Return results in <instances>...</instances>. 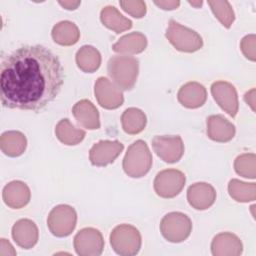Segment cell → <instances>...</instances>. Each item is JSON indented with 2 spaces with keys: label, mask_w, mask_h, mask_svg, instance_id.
Wrapping results in <instances>:
<instances>
[{
  "label": "cell",
  "mask_w": 256,
  "mask_h": 256,
  "mask_svg": "<svg viewBox=\"0 0 256 256\" xmlns=\"http://www.w3.org/2000/svg\"><path fill=\"white\" fill-rule=\"evenodd\" d=\"M51 36L54 42L61 46H72L78 42L80 31L75 23L64 20L53 26Z\"/></svg>",
  "instance_id": "23"
},
{
  "label": "cell",
  "mask_w": 256,
  "mask_h": 256,
  "mask_svg": "<svg viewBox=\"0 0 256 256\" xmlns=\"http://www.w3.org/2000/svg\"><path fill=\"white\" fill-rule=\"evenodd\" d=\"M177 99L179 103L186 108H199L207 100V91L206 88L198 82H187L179 89Z\"/></svg>",
  "instance_id": "18"
},
{
  "label": "cell",
  "mask_w": 256,
  "mask_h": 256,
  "mask_svg": "<svg viewBox=\"0 0 256 256\" xmlns=\"http://www.w3.org/2000/svg\"><path fill=\"white\" fill-rule=\"evenodd\" d=\"M245 102L251 107L253 111H255V88H252L244 95Z\"/></svg>",
  "instance_id": "35"
},
{
  "label": "cell",
  "mask_w": 256,
  "mask_h": 256,
  "mask_svg": "<svg viewBox=\"0 0 256 256\" xmlns=\"http://www.w3.org/2000/svg\"><path fill=\"white\" fill-rule=\"evenodd\" d=\"M110 244L118 255L133 256L141 248V234L133 225L120 224L110 233Z\"/></svg>",
  "instance_id": "4"
},
{
  "label": "cell",
  "mask_w": 256,
  "mask_h": 256,
  "mask_svg": "<svg viewBox=\"0 0 256 256\" xmlns=\"http://www.w3.org/2000/svg\"><path fill=\"white\" fill-rule=\"evenodd\" d=\"M147 123L145 113L135 107L127 108L121 115V124L125 133L135 135L142 132Z\"/></svg>",
  "instance_id": "25"
},
{
  "label": "cell",
  "mask_w": 256,
  "mask_h": 256,
  "mask_svg": "<svg viewBox=\"0 0 256 256\" xmlns=\"http://www.w3.org/2000/svg\"><path fill=\"white\" fill-rule=\"evenodd\" d=\"M165 36L173 47L181 52L192 53L203 46L202 37L195 30L183 26L172 19L168 23Z\"/></svg>",
  "instance_id": "5"
},
{
  "label": "cell",
  "mask_w": 256,
  "mask_h": 256,
  "mask_svg": "<svg viewBox=\"0 0 256 256\" xmlns=\"http://www.w3.org/2000/svg\"><path fill=\"white\" fill-rule=\"evenodd\" d=\"M72 114L83 128L96 130L100 128V117L96 106L88 99H82L74 104Z\"/></svg>",
  "instance_id": "19"
},
{
  "label": "cell",
  "mask_w": 256,
  "mask_h": 256,
  "mask_svg": "<svg viewBox=\"0 0 256 256\" xmlns=\"http://www.w3.org/2000/svg\"><path fill=\"white\" fill-rule=\"evenodd\" d=\"M75 60L80 70L85 73H93L100 67L101 54L95 47L84 45L77 51Z\"/></svg>",
  "instance_id": "26"
},
{
  "label": "cell",
  "mask_w": 256,
  "mask_h": 256,
  "mask_svg": "<svg viewBox=\"0 0 256 256\" xmlns=\"http://www.w3.org/2000/svg\"><path fill=\"white\" fill-rule=\"evenodd\" d=\"M63 85L59 58L42 45H25L6 55L0 65L1 103L10 109L39 111Z\"/></svg>",
  "instance_id": "1"
},
{
  "label": "cell",
  "mask_w": 256,
  "mask_h": 256,
  "mask_svg": "<svg viewBox=\"0 0 256 256\" xmlns=\"http://www.w3.org/2000/svg\"><path fill=\"white\" fill-rule=\"evenodd\" d=\"M7 255L15 256L16 251L7 239L1 238L0 239V256H7Z\"/></svg>",
  "instance_id": "33"
},
{
  "label": "cell",
  "mask_w": 256,
  "mask_h": 256,
  "mask_svg": "<svg viewBox=\"0 0 256 256\" xmlns=\"http://www.w3.org/2000/svg\"><path fill=\"white\" fill-rule=\"evenodd\" d=\"M235 172L244 177L254 179L256 177V156L254 153H244L236 157L234 161Z\"/></svg>",
  "instance_id": "30"
},
{
  "label": "cell",
  "mask_w": 256,
  "mask_h": 256,
  "mask_svg": "<svg viewBox=\"0 0 256 256\" xmlns=\"http://www.w3.org/2000/svg\"><path fill=\"white\" fill-rule=\"evenodd\" d=\"M152 148L156 155L166 163H175L184 154V144L179 135L154 136L152 139Z\"/></svg>",
  "instance_id": "10"
},
{
  "label": "cell",
  "mask_w": 256,
  "mask_h": 256,
  "mask_svg": "<svg viewBox=\"0 0 256 256\" xmlns=\"http://www.w3.org/2000/svg\"><path fill=\"white\" fill-rule=\"evenodd\" d=\"M185 174L177 169H164L155 176L153 187L156 194L162 198H174L185 186Z\"/></svg>",
  "instance_id": "8"
},
{
  "label": "cell",
  "mask_w": 256,
  "mask_h": 256,
  "mask_svg": "<svg viewBox=\"0 0 256 256\" xmlns=\"http://www.w3.org/2000/svg\"><path fill=\"white\" fill-rule=\"evenodd\" d=\"M58 3L65 9L67 10H75L78 8V6L80 5V1H71V0H68V1H58Z\"/></svg>",
  "instance_id": "36"
},
{
  "label": "cell",
  "mask_w": 256,
  "mask_h": 256,
  "mask_svg": "<svg viewBox=\"0 0 256 256\" xmlns=\"http://www.w3.org/2000/svg\"><path fill=\"white\" fill-rule=\"evenodd\" d=\"M211 94L216 103L231 117H235L238 108V95L236 88L227 81H216L211 85Z\"/></svg>",
  "instance_id": "13"
},
{
  "label": "cell",
  "mask_w": 256,
  "mask_h": 256,
  "mask_svg": "<svg viewBox=\"0 0 256 256\" xmlns=\"http://www.w3.org/2000/svg\"><path fill=\"white\" fill-rule=\"evenodd\" d=\"M77 213L67 204H60L52 208L48 214L47 226L49 231L56 237L69 236L76 227Z\"/></svg>",
  "instance_id": "7"
},
{
  "label": "cell",
  "mask_w": 256,
  "mask_h": 256,
  "mask_svg": "<svg viewBox=\"0 0 256 256\" xmlns=\"http://www.w3.org/2000/svg\"><path fill=\"white\" fill-rule=\"evenodd\" d=\"M2 198L8 207L20 209L29 203L31 192L26 183L20 180H13L4 186Z\"/></svg>",
  "instance_id": "16"
},
{
  "label": "cell",
  "mask_w": 256,
  "mask_h": 256,
  "mask_svg": "<svg viewBox=\"0 0 256 256\" xmlns=\"http://www.w3.org/2000/svg\"><path fill=\"white\" fill-rule=\"evenodd\" d=\"M189 4H191V5H193V6H195V7H200L201 5H202V1H197V2H191V1H189Z\"/></svg>",
  "instance_id": "37"
},
{
  "label": "cell",
  "mask_w": 256,
  "mask_h": 256,
  "mask_svg": "<svg viewBox=\"0 0 256 256\" xmlns=\"http://www.w3.org/2000/svg\"><path fill=\"white\" fill-rule=\"evenodd\" d=\"M107 72L121 90H131L138 77L139 61L129 55L112 56L107 64Z\"/></svg>",
  "instance_id": "2"
},
{
  "label": "cell",
  "mask_w": 256,
  "mask_h": 256,
  "mask_svg": "<svg viewBox=\"0 0 256 256\" xmlns=\"http://www.w3.org/2000/svg\"><path fill=\"white\" fill-rule=\"evenodd\" d=\"M229 195L237 202L247 203L256 199V184L231 179L228 184Z\"/></svg>",
  "instance_id": "28"
},
{
  "label": "cell",
  "mask_w": 256,
  "mask_h": 256,
  "mask_svg": "<svg viewBox=\"0 0 256 256\" xmlns=\"http://www.w3.org/2000/svg\"><path fill=\"white\" fill-rule=\"evenodd\" d=\"M55 135L58 140L65 145H77L85 137L86 132L83 129L76 128L67 118L61 119L55 127Z\"/></svg>",
  "instance_id": "27"
},
{
  "label": "cell",
  "mask_w": 256,
  "mask_h": 256,
  "mask_svg": "<svg viewBox=\"0 0 256 256\" xmlns=\"http://www.w3.org/2000/svg\"><path fill=\"white\" fill-rule=\"evenodd\" d=\"M102 24L115 33L124 32L132 27V21L123 16L116 7L105 6L100 12Z\"/></svg>",
  "instance_id": "24"
},
{
  "label": "cell",
  "mask_w": 256,
  "mask_h": 256,
  "mask_svg": "<svg viewBox=\"0 0 256 256\" xmlns=\"http://www.w3.org/2000/svg\"><path fill=\"white\" fill-rule=\"evenodd\" d=\"M192 231L190 218L182 212H170L160 222V232L169 242L180 243L186 240Z\"/></svg>",
  "instance_id": "6"
},
{
  "label": "cell",
  "mask_w": 256,
  "mask_h": 256,
  "mask_svg": "<svg viewBox=\"0 0 256 256\" xmlns=\"http://www.w3.org/2000/svg\"><path fill=\"white\" fill-rule=\"evenodd\" d=\"M242 251L243 244L241 240L230 232L217 234L211 242V252L214 256H239Z\"/></svg>",
  "instance_id": "17"
},
{
  "label": "cell",
  "mask_w": 256,
  "mask_h": 256,
  "mask_svg": "<svg viewBox=\"0 0 256 256\" xmlns=\"http://www.w3.org/2000/svg\"><path fill=\"white\" fill-rule=\"evenodd\" d=\"M122 167L124 172L132 178H141L150 171L152 154L145 141L136 140L128 147Z\"/></svg>",
  "instance_id": "3"
},
{
  "label": "cell",
  "mask_w": 256,
  "mask_h": 256,
  "mask_svg": "<svg viewBox=\"0 0 256 256\" xmlns=\"http://www.w3.org/2000/svg\"><path fill=\"white\" fill-rule=\"evenodd\" d=\"M75 252L80 256H99L104 249L102 233L93 227L81 229L74 237Z\"/></svg>",
  "instance_id": "9"
},
{
  "label": "cell",
  "mask_w": 256,
  "mask_h": 256,
  "mask_svg": "<svg viewBox=\"0 0 256 256\" xmlns=\"http://www.w3.org/2000/svg\"><path fill=\"white\" fill-rule=\"evenodd\" d=\"M208 5L210 6L213 14L219 20V22L225 28H230L235 20V14L231 4L226 0H209Z\"/></svg>",
  "instance_id": "29"
},
{
  "label": "cell",
  "mask_w": 256,
  "mask_h": 256,
  "mask_svg": "<svg viewBox=\"0 0 256 256\" xmlns=\"http://www.w3.org/2000/svg\"><path fill=\"white\" fill-rule=\"evenodd\" d=\"M121 8L131 15L134 18H142L145 16L147 8H146V3L142 0H127V1H120L119 2Z\"/></svg>",
  "instance_id": "31"
},
{
  "label": "cell",
  "mask_w": 256,
  "mask_h": 256,
  "mask_svg": "<svg viewBox=\"0 0 256 256\" xmlns=\"http://www.w3.org/2000/svg\"><path fill=\"white\" fill-rule=\"evenodd\" d=\"M27 146V139L20 131H6L0 137L1 151L9 157L21 156Z\"/></svg>",
  "instance_id": "22"
},
{
  "label": "cell",
  "mask_w": 256,
  "mask_h": 256,
  "mask_svg": "<svg viewBox=\"0 0 256 256\" xmlns=\"http://www.w3.org/2000/svg\"><path fill=\"white\" fill-rule=\"evenodd\" d=\"M187 200L194 209L206 210L214 204L216 191L212 185L206 182H197L188 187Z\"/></svg>",
  "instance_id": "14"
},
{
  "label": "cell",
  "mask_w": 256,
  "mask_h": 256,
  "mask_svg": "<svg viewBox=\"0 0 256 256\" xmlns=\"http://www.w3.org/2000/svg\"><path fill=\"white\" fill-rule=\"evenodd\" d=\"M255 47H256V37L254 34H249L242 38L240 42V49L243 55L251 61H255L256 59Z\"/></svg>",
  "instance_id": "32"
},
{
  "label": "cell",
  "mask_w": 256,
  "mask_h": 256,
  "mask_svg": "<svg viewBox=\"0 0 256 256\" xmlns=\"http://www.w3.org/2000/svg\"><path fill=\"white\" fill-rule=\"evenodd\" d=\"M123 149L124 145L118 140H100L91 147L89 160L92 165L103 167L113 163Z\"/></svg>",
  "instance_id": "12"
},
{
  "label": "cell",
  "mask_w": 256,
  "mask_h": 256,
  "mask_svg": "<svg viewBox=\"0 0 256 256\" xmlns=\"http://www.w3.org/2000/svg\"><path fill=\"white\" fill-rule=\"evenodd\" d=\"M94 94L99 105L105 109H117L124 102L122 90L106 77H99L96 80Z\"/></svg>",
  "instance_id": "11"
},
{
  "label": "cell",
  "mask_w": 256,
  "mask_h": 256,
  "mask_svg": "<svg viewBox=\"0 0 256 256\" xmlns=\"http://www.w3.org/2000/svg\"><path fill=\"white\" fill-rule=\"evenodd\" d=\"M207 136L216 142H229L235 136V126L222 115H210L206 121Z\"/></svg>",
  "instance_id": "20"
},
{
  "label": "cell",
  "mask_w": 256,
  "mask_h": 256,
  "mask_svg": "<svg viewBox=\"0 0 256 256\" xmlns=\"http://www.w3.org/2000/svg\"><path fill=\"white\" fill-rule=\"evenodd\" d=\"M147 47V38L141 32H131L123 35L112 45V50L120 54H138Z\"/></svg>",
  "instance_id": "21"
},
{
  "label": "cell",
  "mask_w": 256,
  "mask_h": 256,
  "mask_svg": "<svg viewBox=\"0 0 256 256\" xmlns=\"http://www.w3.org/2000/svg\"><path fill=\"white\" fill-rule=\"evenodd\" d=\"M11 235L19 247L23 249H31L38 242L39 231L34 221L24 218L14 223Z\"/></svg>",
  "instance_id": "15"
},
{
  "label": "cell",
  "mask_w": 256,
  "mask_h": 256,
  "mask_svg": "<svg viewBox=\"0 0 256 256\" xmlns=\"http://www.w3.org/2000/svg\"><path fill=\"white\" fill-rule=\"evenodd\" d=\"M154 4L163 10H174L179 7L180 1H178V0H168V1L160 0V1H154Z\"/></svg>",
  "instance_id": "34"
}]
</instances>
